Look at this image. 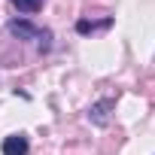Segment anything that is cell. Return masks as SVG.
Listing matches in <instances>:
<instances>
[{"label":"cell","mask_w":155,"mask_h":155,"mask_svg":"<svg viewBox=\"0 0 155 155\" xmlns=\"http://www.w3.org/2000/svg\"><path fill=\"white\" fill-rule=\"evenodd\" d=\"M43 3L46 0H12V6L18 12H37V9H43Z\"/></svg>","instance_id":"cell-5"},{"label":"cell","mask_w":155,"mask_h":155,"mask_svg":"<svg viewBox=\"0 0 155 155\" xmlns=\"http://www.w3.org/2000/svg\"><path fill=\"white\" fill-rule=\"evenodd\" d=\"M28 137L25 134H12L3 140V155H28Z\"/></svg>","instance_id":"cell-2"},{"label":"cell","mask_w":155,"mask_h":155,"mask_svg":"<svg viewBox=\"0 0 155 155\" xmlns=\"http://www.w3.org/2000/svg\"><path fill=\"white\" fill-rule=\"evenodd\" d=\"M113 21L110 18H104V21H76V31H79V34H94V31H104V28H110Z\"/></svg>","instance_id":"cell-4"},{"label":"cell","mask_w":155,"mask_h":155,"mask_svg":"<svg viewBox=\"0 0 155 155\" xmlns=\"http://www.w3.org/2000/svg\"><path fill=\"white\" fill-rule=\"evenodd\" d=\"M113 107H116V101H110V97H107V101H101V104H94V107L88 110V119H91L94 125H107V122H110V110H113Z\"/></svg>","instance_id":"cell-3"},{"label":"cell","mask_w":155,"mask_h":155,"mask_svg":"<svg viewBox=\"0 0 155 155\" xmlns=\"http://www.w3.org/2000/svg\"><path fill=\"white\" fill-rule=\"evenodd\" d=\"M9 34H15L18 40H40V49L46 52L52 43V34L49 31H43V28H34L31 21H9Z\"/></svg>","instance_id":"cell-1"}]
</instances>
